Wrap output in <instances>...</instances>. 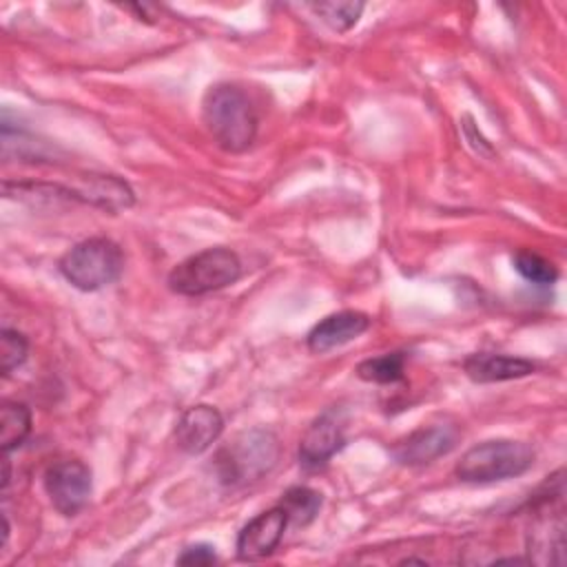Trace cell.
I'll return each mask as SVG.
<instances>
[{
    "mask_svg": "<svg viewBox=\"0 0 567 567\" xmlns=\"http://www.w3.org/2000/svg\"><path fill=\"white\" fill-rule=\"evenodd\" d=\"M405 372V354L403 352H385L379 357H370L357 365V377L368 383L390 385L403 379Z\"/></svg>",
    "mask_w": 567,
    "mask_h": 567,
    "instance_id": "9a60e30c",
    "label": "cell"
},
{
    "mask_svg": "<svg viewBox=\"0 0 567 567\" xmlns=\"http://www.w3.org/2000/svg\"><path fill=\"white\" fill-rule=\"evenodd\" d=\"M224 432V416L215 405L197 403L182 412L175 423V445L190 456L204 454Z\"/></svg>",
    "mask_w": 567,
    "mask_h": 567,
    "instance_id": "30bf717a",
    "label": "cell"
},
{
    "mask_svg": "<svg viewBox=\"0 0 567 567\" xmlns=\"http://www.w3.org/2000/svg\"><path fill=\"white\" fill-rule=\"evenodd\" d=\"M213 563H217V551L208 543L188 545L177 556V565H213Z\"/></svg>",
    "mask_w": 567,
    "mask_h": 567,
    "instance_id": "d6986e66",
    "label": "cell"
},
{
    "mask_svg": "<svg viewBox=\"0 0 567 567\" xmlns=\"http://www.w3.org/2000/svg\"><path fill=\"white\" fill-rule=\"evenodd\" d=\"M58 268L73 288L93 292L120 279L124 270V252L109 237H89L71 246L60 257Z\"/></svg>",
    "mask_w": 567,
    "mask_h": 567,
    "instance_id": "277c9868",
    "label": "cell"
},
{
    "mask_svg": "<svg viewBox=\"0 0 567 567\" xmlns=\"http://www.w3.org/2000/svg\"><path fill=\"white\" fill-rule=\"evenodd\" d=\"M29 354V341L22 332L2 328L0 334V359H2V374L9 377L13 370H18Z\"/></svg>",
    "mask_w": 567,
    "mask_h": 567,
    "instance_id": "ac0fdd59",
    "label": "cell"
},
{
    "mask_svg": "<svg viewBox=\"0 0 567 567\" xmlns=\"http://www.w3.org/2000/svg\"><path fill=\"white\" fill-rule=\"evenodd\" d=\"M202 120L219 148L244 153L257 135V113L248 95L235 84H213L202 100Z\"/></svg>",
    "mask_w": 567,
    "mask_h": 567,
    "instance_id": "6da1fadb",
    "label": "cell"
},
{
    "mask_svg": "<svg viewBox=\"0 0 567 567\" xmlns=\"http://www.w3.org/2000/svg\"><path fill=\"white\" fill-rule=\"evenodd\" d=\"M536 370V363L525 357H512L501 352H474L465 357L463 372L474 383H501L512 379L529 377Z\"/></svg>",
    "mask_w": 567,
    "mask_h": 567,
    "instance_id": "7c38bea8",
    "label": "cell"
},
{
    "mask_svg": "<svg viewBox=\"0 0 567 567\" xmlns=\"http://www.w3.org/2000/svg\"><path fill=\"white\" fill-rule=\"evenodd\" d=\"M368 328H370V317L365 312L339 310L312 326V330L306 337V346L310 352L323 354L354 341Z\"/></svg>",
    "mask_w": 567,
    "mask_h": 567,
    "instance_id": "8fae6325",
    "label": "cell"
},
{
    "mask_svg": "<svg viewBox=\"0 0 567 567\" xmlns=\"http://www.w3.org/2000/svg\"><path fill=\"white\" fill-rule=\"evenodd\" d=\"M288 525V516L279 505L259 512L237 534V558L246 563L268 558L279 547Z\"/></svg>",
    "mask_w": 567,
    "mask_h": 567,
    "instance_id": "9c48e42d",
    "label": "cell"
},
{
    "mask_svg": "<svg viewBox=\"0 0 567 567\" xmlns=\"http://www.w3.org/2000/svg\"><path fill=\"white\" fill-rule=\"evenodd\" d=\"M239 277L241 259L237 252L224 246H215L182 259L168 272V288L182 297H202L233 286Z\"/></svg>",
    "mask_w": 567,
    "mask_h": 567,
    "instance_id": "5b68a950",
    "label": "cell"
},
{
    "mask_svg": "<svg viewBox=\"0 0 567 567\" xmlns=\"http://www.w3.org/2000/svg\"><path fill=\"white\" fill-rule=\"evenodd\" d=\"M346 445V419L337 408L321 412L299 441V463L306 470L323 467Z\"/></svg>",
    "mask_w": 567,
    "mask_h": 567,
    "instance_id": "52a82bcc",
    "label": "cell"
},
{
    "mask_svg": "<svg viewBox=\"0 0 567 567\" xmlns=\"http://www.w3.org/2000/svg\"><path fill=\"white\" fill-rule=\"evenodd\" d=\"M279 461V439L266 427L239 432L215 454V472L221 485L244 487L266 476Z\"/></svg>",
    "mask_w": 567,
    "mask_h": 567,
    "instance_id": "7a4b0ae2",
    "label": "cell"
},
{
    "mask_svg": "<svg viewBox=\"0 0 567 567\" xmlns=\"http://www.w3.org/2000/svg\"><path fill=\"white\" fill-rule=\"evenodd\" d=\"M512 264L516 268V272L534 284V286H551L556 279H558V268L540 257L538 252H532V250H518L514 257H512Z\"/></svg>",
    "mask_w": 567,
    "mask_h": 567,
    "instance_id": "e0dca14e",
    "label": "cell"
},
{
    "mask_svg": "<svg viewBox=\"0 0 567 567\" xmlns=\"http://www.w3.org/2000/svg\"><path fill=\"white\" fill-rule=\"evenodd\" d=\"M277 505L286 512L290 525L306 527L317 518V514L323 505V498H321V492H317L308 485H292L281 494Z\"/></svg>",
    "mask_w": 567,
    "mask_h": 567,
    "instance_id": "4fadbf2b",
    "label": "cell"
},
{
    "mask_svg": "<svg viewBox=\"0 0 567 567\" xmlns=\"http://www.w3.org/2000/svg\"><path fill=\"white\" fill-rule=\"evenodd\" d=\"M458 427L454 423H432L410 432L405 439L396 441L392 456L401 465H427L439 456L450 454L458 443Z\"/></svg>",
    "mask_w": 567,
    "mask_h": 567,
    "instance_id": "ba28073f",
    "label": "cell"
},
{
    "mask_svg": "<svg viewBox=\"0 0 567 567\" xmlns=\"http://www.w3.org/2000/svg\"><path fill=\"white\" fill-rule=\"evenodd\" d=\"M9 534H11L9 518H7V514H2V549H4V547H7V543H9Z\"/></svg>",
    "mask_w": 567,
    "mask_h": 567,
    "instance_id": "ffe728a7",
    "label": "cell"
},
{
    "mask_svg": "<svg viewBox=\"0 0 567 567\" xmlns=\"http://www.w3.org/2000/svg\"><path fill=\"white\" fill-rule=\"evenodd\" d=\"M534 463V447L514 439H489L472 445L454 467L463 483H496L525 474Z\"/></svg>",
    "mask_w": 567,
    "mask_h": 567,
    "instance_id": "3957f363",
    "label": "cell"
},
{
    "mask_svg": "<svg viewBox=\"0 0 567 567\" xmlns=\"http://www.w3.org/2000/svg\"><path fill=\"white\" fill-rule=\"evenodd\" d=\"M310 9H312L332 31L346 33V31H350V29L359 22V18H361L365 4H363V2H352V0H348V2H339V0H337V2H315V4H310Z\"/></svg>",
    "mask_w": 567,
    "mask_h": 567,
    "instance_id": "2e32d148",
    "label": "cell"
},
{
    "mask_svg": "<svg viewBox=\"0 0 567 567\" xmlns=\"http://www.w3.org/2000/svg\"><path fill=\"white\" fill-rule=\"evenodd\" d=\"M44 492L62 516L80 514L93 492L91 467L80 458H62L47 467Z\"/></svg>",
    "mask_w": 567,
    "mask_h": 567,
    "instance_id": "8992f818",
    "label": "cell"
},
{
    "mask_svg": "<svg viewBox=\"0 0 567 567\" xmlns=\"http://www.w3.org/2000/svg\"><path fill=\"white\" fill-rule=\"evenodd\" d=\"M31 432V412L24 403L18 401H2L0 408V443L2 452L9 454L11 450L20 447Z\"/></svg>",
    "mask_w": 567,
    "mask_h": 567,
    "instance_id": "5bb4252c",
    "label": "cell"
}]
</instances>
